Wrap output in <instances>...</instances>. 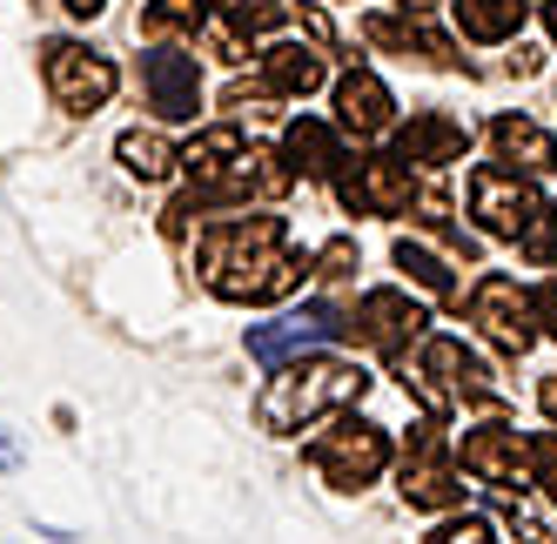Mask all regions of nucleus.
Here are the masks:
<instances>
[{"label": "nucleus", "instance_id": "1", "mask_svg": "<svg viewBox=\"0 0 557 544\" xmlns=\"http://www.w3.org/2000/svg\"><path fill=\"white\" fill-rule=\"evenodd\" d=\"M195 269L222 302H283L309 276V256L283 215H215L195 243Z\"/></svg>", "mask_w": 557, "mask_h": 544}, {"label": "nucleus", "instance_id": "2", "mask_svg": "<svg viewBox=\"0 0 557 544\" xmlns=\"http://www.w3.org/2000/svg\"><path fill=\"white\" fill-rule=\"evenodd\" d=\"M363 391H370V376L349 357H289V363H275V376L262 383L256 423L269 437H296L315 417H330L343 404H363Z\"/></svg>", "mask_w": 557, "mask_h": 544}, {"label": "nucleus", "instance_id": "3", "mask_svg": "<svg viewBox=\"0 0 557 544\" xmlns=\"http://www.w3.org/2000/svg\"><path fill=\"white\" fill-rule=\"evenodd\" d=\"M182 175L202 202H249V196H283L289 188V169H275V154L249 141L235 122L195 135L182 148Z\"/></svg>", "mask_w": 557, "mask_h": 544}, {"label": "nucleus", "instance_id": "4", "mask_svg": "<svg viewBox=\"0 0 557 544\" xmlns=\"http://www.w3.org/2000/svg\"><path fill=\"white\" fill-rule=\"evenodd\" d=\"M404 383L417 391V404L436 410V417H450V410H463V404L497 410L491 363L476 357V349H463V336H450V330H423V336H417V349L404 357Z\"/></svg>", "mask_w": 557, "mask_h": 544}, {"label": "nucleus", "instance_id": "5", "mask_svg": "<svg viewBox=\"0 0 557 544\" xmlns=\"http://www.w3.org/2000/svg\"><path fill=\"white\" fill-rule=\"evenodd\" d=\"M457 450H450V431H444V417H423L410 423V437H404V504L410 511H457L463 504V484H457Z\"/></svg>", "mask_w": 557, "mask_h": 544}, {"label": "nucleus", "instance_id": "6", "mask_svg": "<svg viewBox=\"0 0 557 544\" xmlns=\"http://www.w3.org/2000/svg\"><path fill=\"white\" fill-rule=\"evenodd\" d=\"M41 82H48V95H54V108H67V114H95V108H108L114 101V88H122V67H114L108 54H95L88 41H48L41 48Z\"/></svg>", "mask_w": 557, "mask_h": 544}, {"label": "nucleus", "instance_id": "7", "mask_svg": "<svg viewBox=\"0 0 557 544\" xmlns=\"http://www.w3.org/2000/svg\"><path fill=\"white\" fill-rule=\"evenodd\" d=\"M302 457H309L336 491H363V484L383 478V463H389V431H376V423H363V417H343V423H330V431L315 437Z\"/></svg>", "mask_w": 557, "mask_h": 544}, {"label": "nucleus", "instance_id": "8", "mask_svg": "<svg viewBox=\"0 0 557 544\" xmlns=\"http://www.w3.org/2000/svg\"><path fill=\"white\" fill-rule=\"evenodd\" d=\"M463 317L484 330L504 357H524V349L537 343V296H524V289H517V276H504V269L476 276V289L463 296Z\"/></svg>", "mask_w": 557, "mask_h": 544}, {"label": "nucleus", "instance_id": "9", "mask_svg": "<svg viewBox=\"0 0 557 544\" xmlns=\"http://www.w3.org/2000/svg\"><path fill=\"white\" fill-rule=\"evenodd\" d=\"M417 162L404 154H356V169L336 175V196L349 215H410L417 209Z\"/></svg>", "mask_w": 557, "mask_h": 544}, {"label": "nucleus", "instance_id": "10", "mask_svg": "<svg viewBox=\"0 0 557 544\" xmlns=\"http://www.w3.org/2000/svg\"><path fill=\"white\" fill-rule=\"evenodd\" d=\"M423 302H410L404 289H370L363 302L349 309V343H363V349H376V357H389V363H404L410 349H417V336H423Z\"/></svg>", "mask_w": 557, "mask_h": 544}, {"label": "nucleus", "instance_id": "11", "mask_svg": "<svg viewBox=\"0 0 557 544\" xmlns=\"http://www.w3.org/2000/svg\"><path fill=\"white\" fill-rule=\"evenodd\" d=\"M457 463H463L476 484H491V491H524V484H537L531 437H517L510 423H476V431H463Z\"/></svg>", "mask_w": 557, "mask_h": 544}, {"label": "nucleus", "instance_id": "12", "mask_svg": "<svg viewBox=\"0 0 557 544\" xmlns=\"http://www.w3.org/2000/svg\"><path fill=\"white\" fill-rule=\"evenodd\" d=\"M470 215H476V228H484V236L517 243L544 209H537V188L517 175V169H476V175H470Z\"/></svg>", "mask_w": 557, "mask_h": 544}, {"label": "nucleus", "instance_id": "13", "mask_svg": "<svg viewBox=\"0 0 557 544\" xmlns=\"http://www.w3.org/2000/svg\"><path fill=\"white\" fill-rule=\"evenodd\" d=\"M343 330H349V317H336L330 302H309V309H296V317L256 323V330H249V357H256V363H289L296 349H315V343H330V336H343Z\"/></svg>", "mask_w": 557, "mask_h": 544}, {"label": "nucleus", "instance_id": "14", "mask_svg": "<svg viewBox=\"0 0 557 544\" xmlns=\"http://www.w3.org/2000/svg\"><path fill=\"white\" fill-rule=\"evenodd\" d=\"M141 88H148V108L162 122H188L202 108V67L182 48H154V54H141Z\"/></svg>", "mask_w": 557, "mask_h": 544}, {"label": "nucleus", "instance_id": "15", "mask_svg": "<svg viewBox=\"0 0 557 544\" xmlns=\"http://www.w3.org/2000/svg\"><path fill=\"white\" fill-rule=\"evenodd\" d=\"M363 34H370L376 48H389V54H423L430 67H457V61H463L444 27H430L423 14H404V8H376V14H363Z\"/></svg>", "mask_w": 557, "mask_h": 544}, {"label": "nucleus", "instance_id": "16", "mask_svg": "<svg viewBox=\"0 0 557 544\" xmlns=\"http://www.w3.org/2000/svg\"><path fill=\"white\" fill-rule=\"evenodd\" d=\"M336 128L356 135V141H376V135L396 128V95L376 82L370 67H349L336 82Z\"/></svg>", "mask_w": 557, "mask_h": 544}, {"label": "nucleus", "instance_id": "17", "mask_svg": "<svg viewBox=\"0 0 557 544\" xmlns=\"http://www.w3.org/2000/svg\"><path fill=\"white\" fill-rule=\"evenodd\" d=\"M463 148H470V128L457 122V114H444V108H423V114H410V122L396 128V154L417 162V169L463 162Z\"/></svg>", "mask_w": 557, "mask_h": 544}, {"label": "nucleus", "instance_id": "18", "mask_svg": "<svg viewBox=\"0 0 557 544\" xmlns=\"http://www.w3.org/2000/svg\"><path fill=\"white\" fill-rule=\"evenodd\" d=\"M491 154L517 175H557V141L531 122V114H497L491 122Z\"/></svg>", "mask_w": 557, "mask_h": 544}, {"label": "nucleus", "instance_id": "19", "mask_svg": "<svg viewBox=\"0 0 557 544\" xmlns=\"http://www.w3.org/2000/svg\"><path fill=\"white\" fill-rule=\"evenodd\" d=\"M283 154H289V175H309V182H336L343 175V141H336V128L330 122H289V135H283Z\"/></svg>", "mask_w": 557, "mask_h": 544}, {"label": "nucleus", "instance_id": "20", "mask_svg": "<svg viewBox=\"0 0 557 544\" xmlns=\"http://www.w3.org/2000/svg\"><path fill=\"white\" fill-rule=\"evenodd\" d=\"M323 82H330V67H323V54H315V48H302V41L262 48V88H269V95L302 101V95H315Z\"/></svg>", "mask_w": 557, "mask_h": 544}, {"label": "nucleus", "instance_id": "21", "mask_svg": "<svg viewBox=\"0 0 557 544\" xmlns=\"http://www.w3.org/2000/svg\"><path fill=\"white\" fill-rule=\"evenodd\" d=\"M524 14H531V0H457L463 41H510L524 27Z\"/></svg>", "mask_w": 557, "mask_h": 544}, {"label": "nucleus", "instance_id": "22", "mask_svg": "<svg viewBox=\"0 0 557 544\" xmlns=\"http://www.w3.org/2000/svg\"><path fill=\"white\" fill-rule=\"evenodd\" d=\"M114 154H122V169L135 182H169L182 169V154L169 148V135H154V128H128L122 141H114Z\"/></svg>", "mask_w": 557, "mask_h": 544}, {"label": "nucleus", "instance_id": "23", "mask_svg": "<svg viewBox=\"0 0 557 544\" xmlns=\"http://www.w3.org/2000/svg\"><path fill=\"white\" fill-rule=\"evenodd\" d=\"M396 269H404L417 289H430L436 302H457V296H463V289H457V276H450V262H444V256H430V249H423V243H410V236L396 243Z\"/></svg>", "mask_w": 557, "mask_h": 544}, {"label": "nucleus", "instance_id": "24", "mask_svg": "<svg viewBox=\"0 0 557 544\" xmlns=\"http://www.w3.org/2000/svg\"><path fill=\"white\" fill-rule=\"evenodd\" d=\"M202 0H148V8H141V34H148V41H175V34H188V41H195V34H202Z\"/></svg>", "mask_w": 557, "mask_h": 544}, {"label": "nucleus", "instance_id": "25", "mask_svg": "<svg viewBox=\"0 0 557 544\" xmlns=\"http://www.w3.org/2000/svg\"><path fill=\"white\" fill-rule=\"evenodd\" d=\"M215 14L228 34H269L289 21V0H215Z\"/></svg>", "mask_w": 557, "mask_h": 544}, {"label": "nucleus", "instance_id": "26", "mask_svg": "<svg viewBox=\"0 0 557 544\" xmlns=\"http://www.w3.org/2000/svg\"><path fill=\"white\" fill-rule=\"evenodd\" d=\"M517 243H524V256H531V262H557V202H550V209H544V215H537Z\"/></svg>", "mask_w": 557, "mask_h": 544}, {"label": "nucleus", "instance_id": "27", "mask_svg": "<svg viewBox=\"0 0 557 544\" xmlns=\"http://www.w3.org/2000/svg\"><path fill=\"white\" fill-rule=\"evenodd\" d=\"M315 276H323V283H343V276H356V243H349V236L323 243V256H315Z\"/></svg>", "mask_w": 557, "mask_h": 544}, {"label": "nucleus", "instance_id": "28", "mask_svg": "<svg viewBox=\"0 0 557 544\" xmlns=\"http://www.w3.org/2000/svg\"><path fill=\"white\" fill-rule=\"evenodd\" d=\"M423 544H497V537H491L484 518H450V524H436Z\"/></svg>", "mask_w": 557, "mask_h": 544}, {"label": "nucleus", "instance_id": "29", "mask_svg": "<svg viewBox=\"0 0 557 544\" xmlns=\"http://www.w3.org/2000/svg\"><path fill=\"white\" fill-rule=\"evenodd\" d=\"M497 518L517 531V544H550V531H544V524H537V518H531V511H524V504H517L510 491H504V504H497Z\"/></svg>", "mask_w": 557, "mask_h": 544}, {"label": "nucleus", "instance_id": "30", "mask_svg": "<svg viewBox=\"0 0 557 544\" xmlns=\"http://www.w3.org/2000/svg\"><path fill=\"white\" fill-rule=\"evenodd\" d=\"M531 457H537V484H544V497L557 504V437H550V431L531 437Z\"/></svg>", "mask_w": 557, "mask_h": 544}, {"label": "nucleus", "instance_id": "31", "mask_svg": "<svg viewBox=\"0 0 557 544\" xmlns=\"http://www.w3.org/2000/svg\"><path fill=\"white\" fill-rule=\"evenodd\" d=\"M537 323H544V330L557 336V276H550V283L537 289Z\"/></svg>", "mask_w": 557, "mask_h": 544}, {"label": "nucleus", "instance_id": "32", "mask_svg": "<svg viewBox=\"0 0 557 544\" xmlns=\"http://www.w3.org/2000/svg\"><path fill=\"white\" fill-rule=\"evenodd\" d=\"M14 463H21V444H14L8 431H0V471H14Z\"/></svg>", "mask_w": 557, "mask_h": 544}, {"label": "nucleus", "instance_id": "33", "mask_svg": "<svg viewBox=\"0 0 557 544\" xmlns=\"http://www.w3.org/2000/svg\"><path fill=\"white\" fill-rule=\"evenodd\" d=\"M537 404H544V417L557 423V376H544V391H537Z\"/></svg>", "mask_w": 557, "mask_h": 544}, {"label": "nucleus", "instance_id": "34", "mask_svg": "<svg viewBox=\"0 0 557 544\" xmlns=\"http://www.w3.org/2000/svg\"><path fill=\"white\" fill-rule=\"evenodd\" d=\"M389 8H404V14H423V21H430V14H436V0H389Z\"/></svg>", "mask_w": 557, "mask_h": 544}, {"label": "nucleus", "instance_id": "35", "mask_svg": "<svg viewBox=\"0 0 557 544\" xmlns=\"http://www.w3.org/2000/svg\"><path fill=\"white\" fill-rule=\"evenodd\" d=\"M101 8H108V0H67V14H82V21H88V14H101Z\"/></svg>", "mask_w": 557, "mask_h": 544}, {"label": "nucleus", "instance_id": "36", "mask_svg": "<svg viewBox=\"0 0 557 544\" xmlns=\"http://www.w3.org/2000/svg\"><path fill=\"white\" fill-rule=\"evenodd\" d=\"M544 27H550V41H557V0H544Z\"/></svg>", "mask_w": 557, "mask_h": 544}]
</instances>
